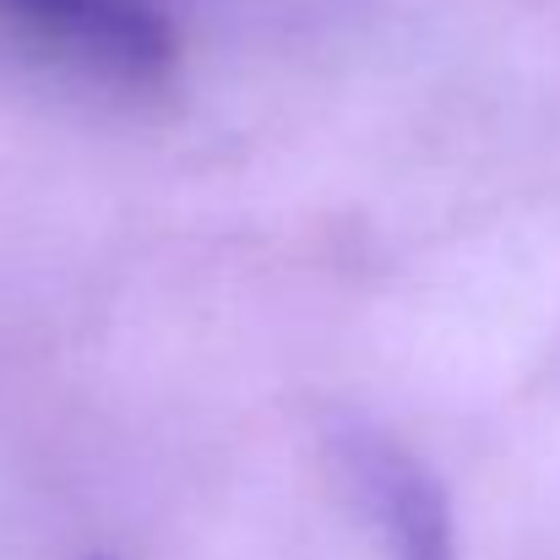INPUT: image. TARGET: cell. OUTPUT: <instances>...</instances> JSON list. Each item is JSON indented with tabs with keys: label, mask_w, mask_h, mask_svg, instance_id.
Wrapping results in <instances>:
<instances>
[{
	"label": "cell",
	"mask_w": 560,
	"mask_h": 560,
	"mask_svg": "<svg viewBox=\"0 0 560 560\" xmlns=\"http://www.w3.org/2000/svg\"><path fill=\"white\" fill-rule=\"evenodd\" d=\"M0 38L120 93L164 88L180 66V38L153 0H0Z\"/></svg>",
	"instance_id": "obj_1"
},
{
	"label": "cell",
	"mask_w": 560,
	"mask_h": 560,
	"mask_svg": "<svg viewBox=\"0 0 560 560\" xmlns=\"http://www.w3.org/2000/svg\"><path fill=\"white\" fill-rule=\"evenodd\" d=\"M332 479L365 517L386 560H457V523L441 479L386 430L343 424L332 441Z\"/></svg>",
	"instance_id": "obj_2"
}]
</instances>
